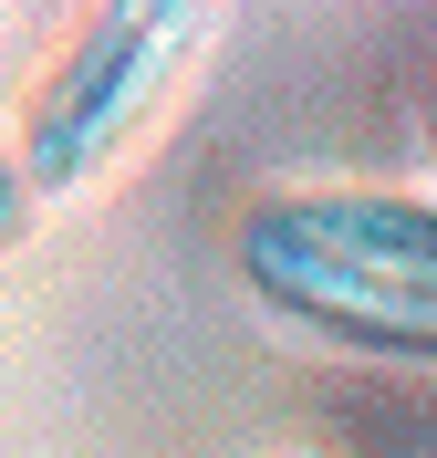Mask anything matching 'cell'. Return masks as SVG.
Instances as JSON below:
<instances>
[{
  "mask_svg": "<svg viewBox=\"0 0 437 458\" xmlns=\"http://www.w3.org/2000/svg\"><path fill=\"white\" fill-rule=\"evenodd\" d=\"M250 313L385 375H437V199L416 188H261L230 219Z\"/></svg>",
  "mask_w": 437,
  "mask_h": 458,
  "instance_id": "cell-1",
  "label": "cell"
},
{
  "mask_svg": "<svg viewBox=\"0 0 437 458\" xmlns=\"http://www.w3.org/2000/svg\"><path fill=\"white\" fill-rule=\"evenodd\" d=\"M230 31V11H188V0H115L84 11L73 42L42 63V84L21 105V177L31 199H84L94 177H115L146 146V125L167 114V94L208 63V42Z\"/></svg>",
  "mask_w": 437,
  "mask_h": 458,
  "instance_id": "cell-2",
  "label": "cell"
},
{
  "mask_svg": "<svg viewBox=\"0 0 437 458\" xmlns=\"http://www.w3.org/2000/svg\"><path fill=\"white\" fill-rule=\"evenodd\" d=\"M31 219H42V199H31V177H21V136H0V250H21Z\"/></svg>",
  "mask_w": 437,
  "mask_h": 458,
  "instance_id": "cell-3",
  "label": "cell"
},
{
  "mask_svg": "<svg viewBox=\"0 0 437 458\" xmlns=\"http://www.w3.org/2000/svg\"><path fill=\"white\" fill-rule=\"evenodd\" d=\"M416 125H427V157H437V84H427V114H416Z\"/></svg>",
  "mask_w": 437,
  "mask_h": 458,
  "instance_id": "cell-4",
  "label": "cell"
},
{
  "mask_svg": "<svg viewBox=\"0 0 437 458\" xmlns=\"http://www.w3.org/2000/svg\"><path fill=\"white\" fill-rule=\"evenodd\" d=\"M271 458H333V448H313V437H302V448H271Z\"/></svg>",
  "mask_w": 437,
  "mask_h": 458,
  "instance_id": "cell-5",
  "label": "cell"
}]
</instances>
